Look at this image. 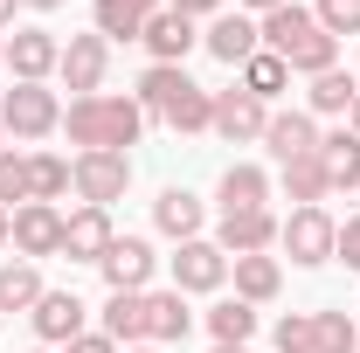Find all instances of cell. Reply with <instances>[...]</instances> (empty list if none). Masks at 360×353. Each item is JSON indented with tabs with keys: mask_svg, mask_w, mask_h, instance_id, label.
<instances>
[{
	"mask_svg": "<svg viewBox=\"0 0 360 353\" xmlns=\"http://www.w3.org/2000/svg\"><path fill=\"white\" fill-rule=\"evenodd\" d=\"M132 7H139V14H160V7H167V0H132Z\"/></svg>",
	"mask_w": 360,
	"mask_h": 353,
	"instance_id": "cell-42",
	"label": "cell"
},
{
	"mask_svg": "<svg viewBox=\"0 0 360 353\" xmlns=\"http://www.w3.org/2000/svg\"><path fill=\"white\" fill-rule=\"evenodd\" d=\"M70 187L84 194V208H111L132 187V153H77L70 160Z\"/></svg>",
	"mask_w": 360,
	"mask_h": 353,
	"instance_id": "cell-5",
	"label": "cell"
},
{
	"mask_svg": "<svg viewBox=\"0 0 360 353\" xmlns=\"http://www.w3.org/2000/svg\"><path fill=\"white\" fill-rule=\"evenodd\" d=\"M0 153H7V125H0Z\"/></svg>",
	"mask_w": 360,
	"mask_h": 353,
	"instance_id": "cell-48",
	"label": "cell"
},
{
	"mask_svg": "<svg viewBox=\"0 0 360 353\" xmlns=\"http://www.w3.org/2000/svg\"><path fill=\"white\" fill-rule=\"evenodd\" d=\"M201 222H208V208H201L187 187H167V194L153 201V229H160V236H174V243H194V236H201Z\"/></svg>",
	"mask_w": 360,
	"mask_h": 353,
	"instance_id": "cell-21",
	"label": "cell"
},
{
	"mask_svg": "<svg viewBox=\"0 0 360 353\" xmlns=\"http://www.w3.org/2000/svg\"><path fill=\"white\" fill-rule=\"evenodd\" d=\"M0 70H7V35H0Z\"/></svg>",
	"mask_w": 360,
	"mask_h": 353,
	"instance_id": "cell-45",
	"label": "cell"
},
{
	"mask_svg": "<svg viewBox=\"0 0 360 353\" xmlns=\"http://www.w3.org/2000/svg\"><path fill=\"white\" fill-rule=\"evenodd\" d=\"M28 194L56 208V201L70 194V160H63V153H28Z\"/></svg>",
	"mask_w": 360,
	"mask_h": 353,
	"instance_id": "cell-28",
	"label": "cell"
},
{
	"mask_svg": "<svg viewBox=\"0 0 360 353\" xmlns=\"http://www.w3.org/2000/svg\"><path fill=\"white\" fill-rule=\"evenodd\" d=\"M139 42H146L153 63H174V70H180L187 49H201V28H194L180 7H160V14H146V35H139Z\"/></svg>",
	"mask_w": 360,
	"mask_h": 353,
	"instance_id": "cell-15",
	"label": "cell"
},
{
	"mask_svg": "<svg viewBox=\"0 0 360 353\" xmlns=\"http://www.w3.org/2000/svg\"><path fill=\"white\" fill-rule=\"evenodd\" d=\"M201 49H208L215 63H229V70H243V63L264 49V28H257V14L236 7V14H215V21L201 28Z\"/></svg>",
	"mask_w": 360,
	"mask_h": 353,
	"instance_id": "cell-9",
	"label": "cell"
},
{
	"mask_svg": "<svg viewBox=\"0 0 360 353\" xmlns=\"http://www.w3.org/2000/svg\"><path fill=\"white\" fill-rule=\"evenodd\" d=\"M35 353H56V347H35Z\"/></svg>",
	"mask_w": 360,
	"mask_h": 353,
	"instance_id": "cell-49",
	"label": "cell"
},
{
	"mask_svg": "<svg viewBox=\"0 0 360 353\" xmlns=\"http://www.w3.org/2000/svg\"><path fill=\"white\" fill-rule=\"evenodd\" d=\"M208 333H215V347H250V333H257V305L222 298V305L208 312Z\"/></svg>",
	"mask_w": 360,
	"mask_h": 353,
	"instance_id": "cell-29",
	"label": "cell"
},
{
	"mask_svg": "<svg viewBox=\"0 0 360 353\" xmlns=\"http://www.w3.org/2000/svg\"><path fill=\"white\" fill-rule=\"evenodd\" d=\"M0 125L21 139V146H35V139L63 132V104H56L49 84H14L7 97H0Z\"/></svg>",
	"mask_w": 360,
	"mask_h": 353,
	"instance_id": "cell-4",
	"label": "cell"
},
{
	"mask_svg": "<svg viewBox=\"0 0 360 353\" xmlns=\"http://www.w3.org/2000/svg\"><path fill=\"white\" fill-rule=\"evenodd\" d=\"M104 333L118 347H153V319H146V291H111L104 298Z\"/></svg>",
	"mask_w": 360,
	"mask_h": 353,
	"instance_id": "cell-20",
	"label": "cell"
},
{
	"mask_svg": "<svg viewBox=\"0 0 360 353\" xmlns=\"http://www.w3.org/2000/svg\"><path fill=\"white\" fill-rule=\"evenodd\" d=\"M63 353H118V340H111V333H77Z\"/></svg>",
	"mask_w": 360,
	"mask_h": 353,
	"instance_id": "cell-37",
	"label": "cell"
},
{
	"mask_svg": "<svg viewBox=\"0 0 360 353\" xmlns=\"http://www.w3.org/2000/svg\"><path fill=\"white\" fill-rule=\"evenodd\" d=\"M84 312H90V305L77 298V291H42L28 319H35V333H42V347H70V340L84 333Z\"/></svg>",
	"mask_w": 360,
	"mask_h": 353,
	"instance_id": "cell-16",
	"label": "cell"
},
{
	"mask_svg": "<svg viewBox=\"0 0 360 353\" xmlns=\"http://www.w3.org/2000/svg\"><path fill=\"white\" fill-rule=\"evenodd\" d=\"M347 118H354V132H360V97H354V111H347Z\"/></svg>",
	"mask_w": 360,
	"mask_h": 353,
	"instance_id": "cell-44",
	"label": "cell"
},
{
	"mask_svg": "<svg viewBox=\"0 0 360 353\" xmlns=\"http://www.w3.org/2000/svg\"><path fill=\"white\" fill-rule=\"evenodd\" d=\"M215 201H222V215H236V208H270V174L250 167V160H236V167H222Z\"/></svg>",
	"mask_w": 360,
	"mask_h": 353,
	"instance_id": "cell-22",
	"label": "cell"
},
{
	"mask_svg": "<svg viewBox=\"0 0 360 353\" xmlns=\"http://www.w3.org/2000/svg\"><path fill=\"white\" fill-rule=\"evenodd\" d=\"M90 21H97V35H104V42H139V35H146V14H139L132 0H97V14H90Z\"/></svg>",
	"mask_w": 360,
	"mask_h": 353,
	"instance_id": "cell-31",
	"label": "cell"
},
{
	"mask_svg": "<svg viewBox=\"0 0 360 353\" xmlns=\"http://www.w3.org/2000/svg\"><path fill=\"white\" fill-rule=\"evenodd\" d=\"M277 180H284V201H298V208H319V201L333 194V180H326V167H319V153L284 160V167H277Z\"/></svg>",
	"mask_w": 360,
	"mask_h": 353,
	"instance_id": "cell-25",
	"label": "cell"
},
{
	"mask_svg": "<svg viewBox=\"0 0 360 353\" xmlns=\"http://www.w3.org/2000/svg\"><path fill=\"white\" fill-rule=\"evenodd\" d=\"M7 243H14L28 264H42V257H63V208H49V201H28V208H14V222H7Z\"/></svg>",
	"mask_w": 360,
	"mask_h": 353,
	"instance_id": "cell-8",
	"label": "cell"
},
{
	"mask_svg": "<svg viewBox=\"0 0 360 353\" xmlns=\"http://www.w3.org/2000/svg\"><path fill=\"white\" fill-rule=\"evenodd\" d=\"M167 7H180L187 21H201V14H222V0H167Z\"/></svg>",
	"mask_w": 360,
	"mask_h": 353,
	"instance_id": "cell-38",
	"label": "cell"
},
{
	"mask_svg": "<svg viewBox=\"0 0 360 353\" xmlns=\"http://www.w3.org/2000/svg\"><path fill=\"white\" fill-rule=\"evenodd\" d=\"M319 167H326V180H333V194H340V187H360V132L354 125L319 132Z\"/></svg>",
	"mask_w": 360,
	"mask_h": 353,
	"instance_id": "cell-23",
	"label": "cell"
},
{
	"mask_svg": "<svg viewBox=\"0 0 360 353\" xmlns=\"http://www.w3.org/2000/svg\"><path fill=\"white\" fill-rule=\"evenodd\" d=\"M97 270H104L111 291H146V277H153V243H146V236H118Z\"/></svg>",
	"mask_w": 360,
	"mask_h": 353,
	"instance_id": "cell-18",
	"label": "cell"
},
{
	"mask_svg": "<svg viewBox=\"0 0 360 353\" xmlns=\"http://www.w3.org/2000/svg\"><path fill=\"white\" fill-rule=\"evenodd\" d=\"M333 257H340L347 270H360V215L340 222V236H333Z\"/></svg>",
	"mask_w": 360,
	"mask_h": 353,
	"instance_id": "cell-36",
	"label": "cell"
},
{
	"mask_svg": "<svg viewBox=\"0 0 360 353\" xmlns=\"http://www.w3.org/2000/svg\"><path fill=\"white\" fill-rule=\"evenodd\" d=\"M312 14H319V28H326L333 42H340V35H360V0H319Z\"/></svg>",
	"mask_w": 360,
	"mask_h": 353,
	"instance_id": "cell-34",
	"label": "cell"
},
{
	"mask_svg": "<svg viewBox=\"0 0 360 353\" xmlns=\"http://www.w3.org/2000/svg\"><path fill=\"white\" fill-rule=\"evenodd\" d=\"M111 243H118L111 208H77V215H63V257H70V264H104Z\"/></svg>",
	"mask_w": 360,
	"mask_h": 353,
	"instance_id": "cell-14",
	"label": "cell"
},
{
	"mask_svg": "<svg viewBox=\"0 0 360 353\" xmlns=\"http://www.w3.org/2000/svg\"><path fill=\"white\" fill-rule=\"evenodd\" d=\"M21 7H35V14H56V7H63V0H21Z\"/></svg>",
	"mask_w": 360,
	"mask_h": 353,
	"instance_id": "cell-40",
	"label": "cell"
},
{
	"mask_svg": "<svg viewBox=\"0 0 360 353\" xmlns=\"http://www.w3.org/2000/svg\"><path fill=\"white\" fill-rule=\"evenodd\" d=\"M139 111L167 118L174 132H208V125H215V90H201L187 70H174V63H153V70L139 77Z\"/></svg>",
	"mask_w": 360,
	"mask_h": 353,
	"instance_id": "cell-3",
	"label": "cell"
},
{
	"mask_svg": "<svg viewBox=\"0 0 360 353\" xmlns=\"http://www.w3.org/2000/svg\"><path fill=\"white\" fill-rule=\"evenodd\" d=\"M222 284H229V257L208 243V236H194V243L174 250V291L201 298V291H222Z\"/></svg>",
	"mask_w": 360,
	"mask_h": 353,
	"instance_id": "cell-10",
	"label": "cell"
},
{
	"mask_svg": "<svg viewBox=\"0 0 360 353\" xmlns=\"http://www.w3.org/2000/svg\"><path fill=\"white\" fill-rule=\"evenodd\" d=\"M243 14H270V7H284V0H236Z\"/></svg>",
	"mask_w": 360,
	"mask_h": 353,
	"instance_id": "cell-39",
	"label": "cell"
},
{
	"mask_svg": "<svg viewBox=\"0 0 360 353\" xmlns=\"http://www.w3.org/2000/svg\"><path fill=\"white\" fill-rule=\"evenodd\" d=\"M125 353H160V347H125Z\"/></svg>",
	"mask_w": 360,
	"mask_h": 353,
	"instance_id": "cell-47",
	"label": "cell"
},
{
	"mask_svg": "<svg viewBox=\"0 0 360 353\" xmlns=\"http://www.w3.org/2000/svg\"><path fill=\"white\" fill-rule=\"evenodd\" d=\"M264 146H270L277 167H284V160H305V153H319V118L312 111H270Z\"/></svg>",
	"mask_w": 360,
	"mask_h": 353,
	"instance_id": "cell-17",
	"label": "cell"
},
{
	"mask_svg": "<svg viewBox=\"0 0 360 353\" xmlns=\"http://www.w3.org/2000/svg\"><path fill=\"white\" fill-rule=\"evenodd\" d=\"M333 236H340V222L326 215V208H291L284 229H277V243L291 250V264H298V270L333 264Z\"/></svg>",
	"mask_w": 360,
	"mask_h": 353,
	"instance_id": "cell-6",
	"label": "cell"
},
{
	"mask_svg": "<svg viewBox=\"0 0 360 353\" xmlns=\"http://www.w3.org/2000/svg\"><path fill=\"white\" fill-rule=\"evenodd\" d=\"M291 84V63H284V56H270V49H257V56H250V63H243V90H250V97H277V90Z\"/></svg>",
	"mask_w": 360,
	"mask_h": 353,
	"instance_id": "cell-30",
	"label": "cell"
},
{
	"mask_svg": "<svg viewBox=\"0 0 360 353\" xmlns=\"http://www.w3.org/2000/svg\"><path fill=\"white\" fill-rule=\"evenodd\" d=\"M215 353H250V347H215Z\"/></svg>",
	"mask_w": 360,
	"mask_h": 353,
	"instance_id": "cell-46",
	"label": "cell"
},
{
	"mask_svg": "<svg viewBox=\"0 0 360 353\" xmlns=\"http://www.w3.org/2000/svg\"><path fill=\"white\" fill-rule=\"evenodd\" d=\"M229 277H236V298H243V305H270V298L284 291V264H277L270 250H257V257H229Z\"/></svg>",
	"mask_w": 360,
	"mask_h": 353,
	"instance_id": "cell-19",
	"label": "cell"
},
{
	"mask_svg": "<svg viewBox=\"0 0 360 353\" xmlns=\"http://www.w3.org/2000/svg\"><path fill=\"white\" fill-rule=\"evenodd\" d=\"M56 63H63V42H56L49 28H14V35H7V70H14V84H49Z\"/></svg>",
	"mask_w": 360,
	"mask_h": 353,
	"instance_id": "cell-12",
	"label": "cell"
},
{
	"mask_svg": "<svg viewBox=\"0 0 360 353\" xmlns=\"http://www.w3.org/2000/svg\"><path fill=\"white\" fill-rule=\"evenodd\" d=\"M63 132L77 153H125L139 146L146 132V111H139V97H70V111H63Z\"/></svg>",
	"mask_w": 360,
	"mask_h": 353,
	"instance_id": "cell-1",
	"label": "cell"
},
{
	"mask_svg": "<svg viewBox=\"0 0 360 353\" xmlns=\"http://www.w3.org/2000/svg\"><path fill=\"white\" fill-rule=\"evenodd\" d=\"M264 125H270V104H264V97H250L243 84H236V90H215V125H208L215 139L250 146V139H264Z\"/></svg>",
	"mask_w": 360,
	"mask_h": 353,
	"instance_id": "cell-11",
	"label": "cell"
},
{
	"mask_svg": "<svg viewBox=\"0 0 360 353\" xmlns=\"http://www.w3.org/2000/svg\"><path fill=\"white\" fill-rule=\"evenodd\" d=\"M277 229H284V222L270 215V208H236V215H222V229H215V250H222V257H257V250H277Z\"/></svg>",
	"mask_w": 360,
	"mask_h": 353,
	"instance_id": "cell-13",
	"label": "cell"
},
{
	"mask_svg": "<svg viewBox=\"0 0 360 353\" xmlns=\"http://www.w3.org/2000/svg\"><path fill=\"white\" fill-rule=\"evenodd\" d=\"M277 353H319L312 347V312H284L277 319Z\"/></svg>",
	"mask_w": 360,
	"mask_h": 353,
	"instance_id": "cell-35",
	"label": "cell"
},
{
	"mask_svg": "<svg viewBox=\"0 0 360 353\" xmlns=\"http://www.w3.org/2000/svg\"><path fill=\"white\" fill-rule=\"evenodd\" d=\"M14 7H21V0H0V28H7V21H14Z\"/></svg>",
	"mask_w": 360,
	"mask_h": 353,
	"instance_id": "cell-41",
	"label": "cell"
},
{
	"mask_svg": "<svg viewBox=\"0 0 360 353\" xmlns=\"http://www.w3.org/2000/svg\"><path fill=\"white\" fill-rule=\"evenodd\" d=\"M42 270L28 264V257H14V264H0V319L7 312H35V298H42Z\"/></svg>",
	"mask_w": 360,
	"mask_h": 353,
	"instance_id": "cell-26",
	"label": "cell"
},
{
	"mask_svg": "<svg viewBox=\"0 0 360 353\" xmlns=\"http://www.w3.org/2000/svg\"><path fill=\"white\" fill-rule=\"evenodd\" d=\"M146 319H153V347H180V340L194 333L187 291H146Z\"/></svg>",
	"mask_w": 360,
	"mask_h": 353,
	"instance_id": "cell-24",
	"label": "cell"
},
{
	"mask_svg": "<svg viewBox=\"0 0 360 353\" xmlns=\"http://www.w3.org/2000/svg\"><path fill=\"white\" fill-rule=\"evenodd\" d=\"M35 194H28V153H0V208L14 215V208H28Z\"/></svg>",
	"mask_w": 360,
	"mask_h": 353,
	"instance_id": "cell-33",
	"label": "cell"
},
{
	"mask_svg": "<svg viewBox=\"0 0 360 353\" xmlns=\"http://www.w3.org/2000/svg\"><path fill=\"white\" fill-rule=\"evenodd\" d=\"M360 84L347 77V70H326V77H312V90H305V111L312 118H340V111H354Z\"/></svg>",
	"mask_w": 360,
	"mask_h": 353,
	"instance_id": "cell-27",
	"label": "cell"
},
{
	"mask_svg": "<svg viewBox=\"0 0 360 353\" xmlns=\"http://www.w3.org/2000/svg\"><path fill=\"white\" fill-rule=\"evenodd\" d=\"M312 347L319 353H360V326L347 312H312Z\"/></svg>",
	"mask_w": 360,
	"mask_h": 353,
	"instance_id": "cell-32",
	"label": "cell"
},
{
	"mask_svg": "<svg viewBox=\"0 0 360 353\" xmlns=\"http://www.w3.org/2000/svg\"><path fill=\"white\" fill-rule=\"evenodd\" d=\"M7 222H14V215H7V208H0V250H7Z\"/></svg>",
	"mask_w": 360,
	"mask_h": 353,
	"instance_id": "cell-43",
	"label": "cell"
},
{
	"mask_svg": "<svg viewBox=\"0 0 360 353\" xmlns=\"http://www.w3.org/2000/svg\"><path fill=\"white\" fill-rule=\"evenodd\" d=\"M264 49L270 56H284L298 77H326V70H340V42L319 28L312 7H298V0H284V7H270L264 14Z\"/></svg>",
	"mask_w": 360,
	"mask_h": 353,
	"instance_id": "cell-2",
	"label": "cell"
},
{
	"mask_svg": "<svg viewBox=\"0 0 360 353\" xmlns=\"http://www.w3.org/2000/svg\"><path fill=\"white\" fill-rule=\"evenodd\" d=\"M56 77L77 90V97H97L104 90V77H111V42L90 28V35H70L63 42V63H56Z\"/></svg>",
	"mask_w": 360,
	"mask_h": 353,
	"instance_id": "cell-7",
	"label": "cell"
}]
</instances>
